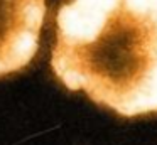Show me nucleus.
Listing matches in <instances>:
<instances>
[{
  "label": "nucleus",
  "mask_w": 157,
  "mask_h": 145,
  "mask_svg": "<svg viewBox=\"0 0 157 145\" xmlns=\"http://www.w3.org/2000/svg\"><path fill=\"white\" fill-rule=\"evenodd\" d=\"M51 66L71 91L122 116L157 113V0H69Z\"/></svg>",
  "instance_id": "f257e3e1"
},
{
  "label": "nucleus",
  "mask_w": 157,
  "mask_h": 145,
  "mask_svg": "<svg viewBox=\"0 0 157 145\" xmlns=\"http://www.w3.org/2000/svg\"><path fill=\"white\" fill-rule=\"evenodd\" d=\"M46 17V0H0V76L32 61Z\"/></svg>",
  "instance_id": "f03ea898"
}]
</instances>
